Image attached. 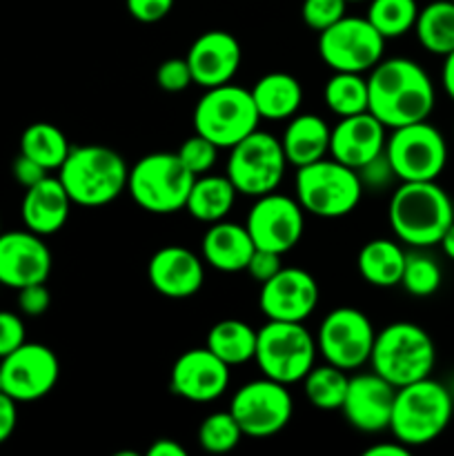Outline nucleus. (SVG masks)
<instances>
[{
    "label": "nucleus",
    "instance_id": "obj_1",
    "mask_svg": "<svg viewBox=\"0 0 454 456\" xmlns=\"http://www.w3.org/2000/svg\"><path fill=\"white\" fill-rule=\"evenodd\" d=\"M368 111L387 129L430 118L436 89L427 71L409 58H383L368 76Z\"/></svg>",
    "mask_w": 454,
    "mask_h": 456
},
{
    "label": "nucleus",
    "instance_id": "obj_2",
    "mask_svg": "<svg viewBox=\"0 0 454 456\" xmlns=\"http://www.w3.org/2000/svg\"><path fill=\"white\" fill-rule=\"evenodd\" d=\"M392 232L414 249L439 245L454 221V203L436 181H408L392 191L387 208Z\"/></svg>",
    "mask_w": 454,
    "mask_h": 456
},
{
    "label": "nucleus",
    "instance_id": "obj_3",
    "mask_svg": "<svg viewBox=\"0 0 454 456\" xmlns=\"http://www.w3.org/2000/svg\"><path fill=\"white\" fill-rule=\"evenodd\" d=\"M129 167L123 156L105 145L71 147L58 167V181L80 208H102L127 191Z\"/></svg>",
    "mask_w": 454,
    "mask_h": 456
},
{
    "label": "nucleus",
    "instance_id": "obj_4",
    "mask_svg": "<svg viewBox=\"0 0 454 456\" xmlns=\"http://www.w3.org/2000/svg\"><path fill=\"white\" fill-rule=\"evenodd\" d=\"M454 414V399L443 383L421 379L396 387L390 432L396 441L412 448L432 444L448 430Z\"/></svg>",
    "mask_w": 454,
    "mask_h": 456
},
{
    "label": "nucleus",
    "instance_id": "obj_5",
    "mask_svg": "<svg viewBox=\"0 0 454 456\" xmlns=\"http://www.w3.org/2000/svg\"><path fill=\"white\" fill-rule=\"evenodd\" d=\"M436 347L430 334L417 323L396 321L374 337L369 365L394 387L427 379L434 370Z\"/></svg>",
    "mask_w": 454,
    "mask_h": 456
},
{
    "label": "nucleus",
    "instance_id": "obj_6",
    "mask_svg": "<svg viewBox=\"0 0 454 456\" xmlns=\"http://www.w3.org/2000/svg\"><path fill=\"white\" fill-rule=\"evenodd\" d=\"M196 176L172 151H151L129 167L127 191L145 212L165 216L185 209Z\"/></svg>",
    "mask_w": 454,
    "mask_h": 456
},
{
    "label": "nucleus",
    "instance_id": "obj_7",
    "mask_svg": "<svg viewBox=\"0 0 454 456\" xmlns=\"http://www.w3.org/2000/svg\"><path fill=\"white\" fill-rule=\"evenodd\" d=\"M194 132L212 141L218 150H230L261 123L252 92L240 85H218L205 89L191 114Z\"/></svg>",
    "mask_w": 454,
    "mask_h": 456
},
{
    "label": "nucleus",
    "instance_id": "obj_8",
    "mask_svg": "<svg viewBox=\"0 0 454 456\" xmlns=\"http://www.w3.org/2000/svg\"><path fill=\"white\" fill-rule=\"evenodd\" d=\"M316 338L303 323L267 321L256 330V361L263 377L292 386L305 379L316 365Z\"/></svg>",
    "mask_w": 454,
    "mask_h": 456
},
{
    "label": "nucleus",
    "instance_id": "obj_9",
    "mask_svg": "<svg viewBox=\"0 0 454 456\" xmlns=\"http://www.w3.org/2000/svg\"><path fill=\"white\" fill-rule=\"evenodd\" d=\"M363 199V183L356 169L334 159L298 167L296 200L307 214L319 218H341L354 212Z\"/></svg>",
    "mask_w": 454,
    "mask_h": 456
},
{
    "label": "nucleus",
    "instance_id": "obj_10",
    "mask_svg": "<svg viewBox=\"0 0 454 456\" xmlns=\"http://www.w3.org/2000/svg\"><path fill=\"white\" fill-rule=\"evenodd\" d=\"M288 165L280 138L256 129L234 147H230L225 176L230 178L239 194L258 199V196L279 190Z\"/></svg>",
    "mask_w": 454,
    "mask_h": 456
},
{
    "label": "nucleus",
    "instance_id": "obj_11",
    "mask_svg": "<svg viewBox=\"0 0 454 456\" xmlns=\"http://www.w3.org/2000/svg\"><path fill=\"white\" fill-rule=\"evenodd\" d=\"M385 156L401 183L436 181L448 163V142L427 120L392 129Z\"/></svg>",
    "mask_w": 454,
    "mask_h": 456
},
{
    "label": "nucleus",
    "instance_id": "obj_12",
    "mask_svg": "<svg viewBox=\"0 0 454 456\" xmlns=\"http://www.w3.org/2000/svg\"><path fill=\"white\" fill-rule=\"evenodd\" d=\"M385 53V38L368 18L343 16L319 34V56L332 71L365 74L372 71Z\"/></svg>",
    "mask_w": 454,
    "mask_h": 456
},
{
    "label": "nucleus",
    "instance_id": "obj_13",
    "mask_svg": "<svg viewBox=\"0 0 454 456\" xmlns=\"http://www.w3.org/2000/svg\"><path fill=\"white\" fill-rule=\"evenodd\" d=\"M230 412L245 436L270 439L288 428L294 414V399L288 386L263 377L234 392Z\"/></svg>",
    "mask_w": 454,
    "mask_h": 456
},
{
    "label": "nucleus",
    "instance_id": "obj_14",
    "mask_svg": "<svg viewBox=\"0 0 454 456\" xmlns=\"http://www.w3.org/2000/svg\"><path fill=\"white\" fill-rule=\"evenodd\" d=\"M372 321L356 307H336L328 312L316 332V347L325 363H332L345 372H354L369 363L374 347Z\"/></svg>",
    "mask_w": 454,
    "mask_h": 456
},
{
    "label": "nucleus",
    "instance_id": "obj_15",
    "mask_svg": "<svg viewBox=\"0 0 454 456\" xmlns=\"http://www.w3.org/2000/svg\"><path fill=\"white\" fill-rule=\"evenodd\" d=\"M245 227L258 249H270L283 256L301 243L305 232V209L292 196L270 191L254 200Z\"/></svg>",
    "mask_w": 454,
    "mask_h": 456
},
{
    "label": "nucleus",
    "instance_id": "obj_16",
    "mask_svg": "<svg viewBox=\"0 0 454 456\" xmlns=\"http://www.w3.org/2000/svg\"><path fill=\"white\" fill-rule=\"evenodd\" d=\"M3 392L18 403H34L56 387L61 363L52 347L43 343H22L18 350L0 359Z\"/></svg>",
    "mask_w": 454,
    "mask_h": 456
},
{
    "label": "nucleus",
    "instance_id": "obj_17",
    "mask_svg": "<svg viewBox=\"0 0 454 456\" xmlns=\"http://www.w3.org/2000/svg\"><path fill=\"white\" fill-rule=\"evenodd\" d=\"M319 283L301 267H280L276 276L261 285L258 307L267 321L303 323L319 305Z\"/></svg>",
    "mask_w": 454,
    "mask_h": 456
},
{
    "label": "nucleus",
    "instance_id": "obj_18",
    "mask_svg": "<svg viewBox=\"0 0 454 456\" xmlns=\"http://www.w3.org/2000/svg\"><path fill=\"white\" fill-rule=\"evenodd\" d=\"M52 265V249L43 236L27 227L0 234V285L20 289L34 283H47Z\"/></svg>",
    "mask_w": 454,
    "mask_h": 456
},
{
    "label": "nucleus",
    "instance_id": "obj_19",
    "mask_svg": "<svg viewBox=\"0 0 454 456\" xmlns=\"http://www.w3.org/2000/svg\"><path fill=\"white\" fill-rule=\"evenodd\" d=\"M230 379V365L207 347H194L174 361L169 390L191 403H212L225 395Z\"/></svg>",
    "mask_w": 454,
    "mask_h": 456
},
{
    "label": "nucleus",
    "instance_id": "obj_20",
    "mask_svg": "<svg viewBox=\"0 0 454 456\" xmlns=\"http://www.w3.org/2000/svg\"><path fill=\"white\" fill-rule=\"evenodd\" d=\"M396 387L377 372H359L350 377L341 412L352 428L365 435L390 430Z\"/></svg>",
    "mask_w": 454,
    "mask_h": 456
},
{
    "label": "nucleus",
    "instance_id": "obj_21",
    "mask_svg": "<svg viewBox=\"0 0 454 456\" xmlns=\"http://www.w3.org/2000/svg\"><path fill=\"white\" fill-rule=\"evenodd\" d=\"M147 279L160 297L174 301L191 298L205 283V261L182 245H165L151 254Z\"/></svg>",
    "mask_w": 454,
    "mask_h": 456
},
{
    "label": "nucleus",
    "instance_id": "obj_22",
    "mask_svg": "<svg viewBox=\"0 0 454 456\" xmlns=\"http://www.w3.org/2000/svg\"><path fill=\"white\" fill-rule=\"evenodd\" d=\"M185 58L194 83L209 89L231 83L243 62V49L230 31L209 29L191 43Z\"/></svg>",
    "mask_w": 454,
    "mask_h": 456
},
{
    "label": "nucleus",
    "instance_id": "obj_23",
    "mask_svg": "<svg viewBox=\"0 0 454 456\" xmlns=\"http://www.w3.org/2000/svg\"><path fill=\"white\" fill-rule=\"evenodd\" d=\"M387 127L369 111L338 118L329 136V156L352 169L363 167L385 151Z\"/></svg>",
    "mask_w": 454,
    "mask_h": 456
},
{
    "label": "nucleus",
    "instance_id": "obj_24",
    "mask_svg": "<svg viewBox=\"0 0 454 456\" xmlns=\"http://www.w3.org/2000/svg\"><path fill=\"white\" fill-rule=\"evenodd\" d=\"M71 205L74 203L58 176H45L25 190L20 205L22 223L34 234L52 236L67 225Z\"/></svg>",
    "mask_w": 454,
    "mask_h": 456
},
{
    "label": "nucleus",
    "instance_id": "obj_25",
    "mask_svg": "<svg viewBox=\"0 0 454 456\" xmlns=\"http://www.w3.org/2000/svg\"><path fill=\"white\" fill-rule=\"evenodd\" d=\"M254 245L252 236H249L247 227L240 223L231 221H218L207 227L200 240V256L209 267L225 274H236V272H245L249 258H252Z\"/></svg>",
    "mask_w": 454,
    "mask_h": 456
},
{
    "label": "nucleus",
    "instance_id": "obj_26",
    "mask_svg": "<svg viewBox=\"0 0 454 456\" xmlns=\"http://www.w3.org/2000/svg\"><path fill=\"white\" fill-rule=\"evenodd\" d=\"M329 136L332 127L320 116L294 114L280 136V145L288 163L298 169L329 156Z\"/></svg>",
    "mask_w": 454,
    "mask_h": 456
},
{
    "label": "nucleus",
    "instance_id": "obj_27",
    "mask_svg": "<svg viewBox=\"0 0 454 456\" xmlns=\"http://www.w3.org/2000/svg\"><path fill=\"white\" fill-rule=\"evenodd\" d=\"M261 120H289L303 105V87L288 71H270L249 89Z\"/></svg>",
    "mask_w": 454,
    "mask_h": 456
},
{
    "label": "nucleus",
    "instance_id": "obj_28",
    "mask_svg": "<svg viewBox=\"0 0 454 456\" xmlns=\"http://www.w3.org/2000/svg\"><path fill=\"white\" fill-rule=\"evenodd\" d=\"M405 258L408 254L396 240L374 239L361 248L356 267L365 283L374 288H394V285H401Z\"/></svg>",
    "mask_w": 454,
    "mask_h": 456
},
{
    "label": "nucleus",
    "instance_id": "obj_29",
    "mask_svg": "<svg viewBox=\"0 0 454 456\" xmlns=\"http://www.w3.org/2000/svg\"><path fill=\"white\" fill-rule=\"evenodd\" d=\"M236 196L239 191L234 190L230 178L221 174H203V176H196L185 209L191 218L212 225L227 218V214L234 208Z\"/></svg>",
    "mask_w": 454,
    "mask_h": 456
},
{
    "label": "nucleus",
    "instance_id": "obj_30",
    "mask_svg": "<svg viewBox=\"0 0 454 456\" xmlns=\"http://www.w3.org/2000/svg\"><path fill=\"white\" fill-rule=\"evenodd\" d=\"M205 347L209 352H214L230 368L245 365L249 361H254V352H256V330L240 319H223L209 328Z\"/></svg>",
    "mask_w": 454,
    "mask_h": 456
},
{
    "label": "nucleus",
    "instance_id": "obj_31",
    "mask_svg": "<svg viewBox=\"0 0 454 456\" xmlns=\"http://www.w3.org/2000/svg\"><path fill=\"white\" fill-rule=\"evenodd\" d=\"M414 34L426 52L434 56H448L454 49V3L432 0L418 9Z\"/></svg>",
    "mask_w": 454,
    "mask_h": 456
},
{
    "label": "nucleus",
    "instance_id": "obj_32",
    "mask_svg": "<svg viewBox=\"0 0 454 456\" xmlns=\"http://www.w3.org/2000/svg\"><path fill=\"white\" fill-rule=\"evenodd\" d=\"M69 150L71 145L65 134H62V129H58L52 123H45V120L31 123L20 136V154L34 159L47 172H53V169L58 172V167L65 163Z\"/></svg>",
    "mask_w": 454,
    "mask_h": 456
},
{
    "label": "nucleus",
    "instance_id": "obj_33",
    "mask_svg": "<svg viewBox=\"0 0 454 456\" xmlns=\"http://www.w3.org/2000/svg\"><path fill=\"white\" fill-rule=\"evenodd\" d=\"M323 101L338 118L368 111V78H363V74L334 71L325 83Z\"/></svg>",
    "mask_w": 454,
    "mask_h": 456
},
{
    "label": "nucleus",
    "instance_id": "obj_34",
    "mask_svg": "<svg viewBox=\"0 0 454 456\" xmlns=\"http://www.w3.org/2000/svg\"><path fill=\"white\" fill-rule=\"evenodd\" d=\"M347 383H350V377H347L345 370L336 368L332 363H325L314 365L305 374V379H303V390H305V399L316 410L334 412V410H341L343 401H345Z\"/></svg>",
    "mask_w": 454,
    "mask_h": 456
},
{
    "label": "nucleus",
    "instance_id": "obj_35",
    "mask_svg": "<svg viewBox=\"0 0 454 456\" xmlns=\"http://www.w3.org/2000/svg\"><path fill=\"white\" fill-rule=\"evenodd\" d=\"M417 0H369L368 20L385 40L401 38L414 29L418 16Z\"/></svg>",
    "mask_w": 454,
    "mask_h": 456
},
{
    "label": "nucleus",
    "instance_id": "obj_36",
    "mask_svg": "<svg viewBox=\"0 0 454 456\" xmlns=\"http://www.w3.org/2000/svg\"><path fill=\"white\" fill-rule=\"evenodd\" d=\"M243 430L231 417L230 410L225 412H212L203 419L199 428V444L209 454H227L240 444Z\"/></svg>",
    "mask_w": 454,
    "mask_h": 456
},
{
    "label": "nucleus",
    "instance_id": "obj_37",
    "mask_svg": "<svg viewBox=\"0 0 454 456\" xmlns=\"http://www.w3.org/2000/svg\"><path fill=\"white\" fill-rule=\"evenodd\" d=\"M441 281H443V272L434 258L423 252L408 254L403 276H401V285L405 288V292L417 298L432 297L441 288Z\"/></svg>",
    "mask_w": 454,
    "mask_h": 456
},
{
    "label": "nucleus",
    "instance_id": "obj_38",
    "mask_svg": "<svg viewBox=\"0 0 454 456\" xmlns=\"http://www.w3.org/2000/svg\"><path fill=\"white\" fill-rule=\"evenodd\" d=\"M178 159L181 163L190 169L194 176H203L214 169L218 160V147L212 141L203 138L200 134H194L187 141H182V145L178 147Z\"/></svg>",
    "mask_w": 454,
    "mask_h": 456
},
{
    "label": "nucleus",
    "instance_id": "obj_39",
    "mask_svg": "<svg viewBox=\"0 0 454 456\" xmlns=\"http://www.w3.org/2000/svg\"><path fill=\"white\" fill-rule=\"evenodd\" d=\"M345 7L347 0H303L301 16L312 31L320 34L345 16Z\"/></svg>",
    "mask_w": 454,
    "mask_h": 456
},
{
    "label": "nucleus",
    "instance_id": "obj_40",
    "mask_svg": "<svg viewBox=\"0 0 454 456\" xmlns=\"http://www.w3.org/2000/svg\"><path fill=\"white\" fill-rule=\"evenodd\" d=\"M191 83H194V78H191V69L190 65H187V58H167V61L160 62L158 69H156V85H158L163 92H185Z\"/></svg>",
    "mask_w": 454,
    "mask_h": 456
},
{
    "label": "nucleus",
    "instance_id": "obj_41",
    "mask_svg": "<svg viewBox=\"0 0 454 456\" xmlns=\"http://www.w3.org/2000/svg\"><path fill=\"white\" fill-rule=\"evenodd\" d=\"M356 174H359L361 183H363V190H374V191H381L385 190L387 185H392V181H399L394 174V169H392L390 160H387L385 151L383 154H378L377 159H372L369 163H365L363 167L356 169Z\"/></svg>",
    "mask_w": 454,
    "mask_h": 456
},
{
    "label": "nucleus",
    "instance_id": "obj_42",
    "mask_svg": "<svg viewBox=\"0 0 454 456\" xmlns=\"http://www.w3.org/2000/svg\"><path fill=\"white\" fill-rule=\"evenodd\" d=\"M25 323H22L20 316L0 310V359L18 350L25 343Z\"/></svg>",
    "mask_w": 454,
    "mask_h": 456
},
{
    "label": "nucleus",
    "instance_id": "obj_43",
    "mask_svg": "<svg viewBox=\"0 0 454 456\" xmlns=\"http://www.w3.org/2000/svg\"><path fill=\"white\" fill-rule=\"evenodd\" d=\"M52 305V294H49L47 283H34L18 289V310L25 316H43Z\"/></svg>",
    "mask_w": 454,
    "mask_h": 456
},
{
    "label": "nucleus",
    "instance_id": "obj_44",
    "mask_svg": "<svg viewBox=\"0 0 454 456\" xmlns=\"http://www.w3.org/2000/svg\"><path fill=\"white\" fill-rule=\"evenodd\" d=\"M280 254L276 252H270V249H254L252 258H249L247 267H245V272H247L249 276H252L254 281H256L258 285L267 283V281L272 279V276H276L280 272Z\"/></svg>",
    "mask_w": 454,
    "mask_h": 456
},
{
    "label": "nucleus",
    "instance_id": "obj_45",
    "mask_svg": "<svg viewBox=\"0 0 454 456\" xmlns=\"http://www.w3.org/2000/svg\"><path fill=\"white\" fill-rule=\"evenodd\" d=\"M174 3L176 0H127V12L134 20L151 25L167 16L174 9Z\"/></svg>",
    "mask_w": 454,
    "mask_h": 456
},
{
    "label": "nucleus",
    "instance_id": "obj_46",
    "mask_svg": "<svg viewBox=\"0 0 454 456\" xmlns=\"http://www.w3.org/2000/svg\"><path fill=\"white\" fill-rule=\"evenodd\" d=\"M12 174L13 178L18 181V185H22L27 190V187L36 185V183L43 181L45 176H49L47 169L43 167L40 163H36L34 159H29V156L25 154H18L16 160H13L12 165Z\"/></svg>",
    "mask_w": 454,
    "mask_h": 456
},
{
    "label": "nucleus",
    "instance_id": "obj_47",
    "mask_svg": "<svg viewBox=\"0 0 454 456\" xmlns=\"http://www.w3.org/2000/svg\"><path fill=\"white\" fill-rule=\"evenodd\" d=\"M18 423V401H13L7 392H0V445L12 439Z\"/></svg>",
    "mask_w": 454,
    "mask_h": 456
},
{
    "label": "nucleus",
    "instance_id": "obj_48",
    "mask_svg": "<svg viewBox=\"0 0 454 456\" xmlns=\"http://www.w3.org/2000/svg\"><path fill=\"white\" fill-rule=\"evenodd\" d=\"M365 456H408L409 448L403 445L401 441L392 439V441H378V444L369 445L368 450L363 452Z\"/></svg>",
    "mask_w": 454,
    "mask_h": 456
},
{
    "label": "nucleus",
    "instance_id": "obj_49",
    "mask_svg": "<svg viewBox=\"0 0 454 456\" xmlns=\"http://www.w3.org/2000/svg\"><path fill=\"white\" fill-rule=\"evenodd\" d=\"M147 456H185V448L174 439H158L147 448Z\"/></svg>",
    "mask_w": 454,
    "mask_h": 456
},
{
    "label": "nucleus",
    "instance_id": "obj_50",
    "mask_svg": "<svg viewBox=\"0 0 454 456\" xmlns=\"http://www.w3.org/2000/svg\"><path fill=\"white\" fill-rule=\"evenodd\" d=\"M443 69H441V85H443L445 94L454 101V49L443 56Z\"/></svg>",
    "mask_w": 454,
    "mask_h": 456
},
{
    "label": "nucleus",
    "instance_id": "obj_51",
    "mask_svg": "<svg viewBox=\"0 0 454 456\" xmlns=\"http://www.w3.org/2000/svg\"><path fill=\"white\" fill-rule=\"evenodd\" d=\"M439 245H441V249H443L445 256H448L450 261H454V221H452V225L445 230V234L441 236Z\"/></svg>",
    "mask_w": 454,
    "mask_h": 456
},
{
    "label": "nucleus",
    "instance_id": "obj_52",
    "mask_svg": "<svg viewBox=\"0 0 454 456\" xmlns=\"http://www.w3.org/2000/svg\"><path fill=\"white\" fill-rule=\"evenodd\" d=\"M347 3H363V0H347Z\"/></svg>",
    "mask_w": 454,
    "mask_h": 456
},
{
    "label": "nucleus",
    "instance_id": "obj_53",
    "mask_svg": "<svg viewBox=\"0 0 454 456\" xmlns=\"http://www.w3.org/2000/svg\"><path fill=\"white\" fill-rule=\"evenodd\" d=\"M0 392H3V377H0Z\"/></svg>",
    "mask_w": 454,
    "mask_h": 456
},
{
    "label": "nucleus",
    "instance_id": "obj_54",
    "mask_svg": "<svg viewBox=\"0 0 454 456\" xmlns=\"http://www.w3.org/2000/svg\"><path fill=\"white\" fill-rule=\"evenodd\" d=\"M452 3H454V0H452Z\"/></svg>",
    "mask_w": 454,
    "mask_h": 456
}]
</instances>
